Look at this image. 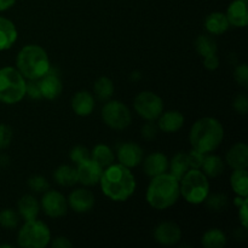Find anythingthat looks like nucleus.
I'll use <instances>...</instances> for the list:
<instances>
[{"instance_id":"11","label":"nucleus","mask_w":248,"mask_h":248,"mask_svg":"<svg viewBox=\"0 0 248 248\" xmlns=\"http://www.w3.org/2000/svg\"><path fill=\"white\" fill-rule=\"evenodd\" d=\"M39 89H40L41 97L45 99H56L62 93L63 85L60 79V75L57 74L53 68L50 67L48 72L45 75L38 79Z\"/></svg>"},{"instance_id":"13","label":"nucleus","mask_w":248,"mask_h":248,"mask_svg":"<svg viewBox=\"0 0 248 248\" xmlns=\"http://www.w3.org/2000/svg\"><path fill=\"white\" fill-rule=\"evenodd\" d=\"M154 239L164 246H173L182 239V230L176 223H160L154 230Z\"/></svg>"},{"instance_id":"20","label":"nucleus","mask_w":248,"mask_h":248,"mask_svg":"<svg viewBox=\"0 0 248 248\" xmlns=\"http://www.w3.org/2000/svg\"><path fill=\"white\" fill-rule=\"evenodd\" d=\"M94 98L89 91H79L72 98V108L79 116H89L93 111Z\"/></svg>"},{"instance_id":"19","label":"nucleus","mask_w":248,"mask_h":248,"mask_svg":"<svg viewBox=\"0 0 248 248\" xmlns=\"http://www.w3.org/2000/svg\"><path fill=\"white\" fill-rule=\"evenodd\" d=\"M225 161L232 169H247L248 166V147L246 143H236L228 150Z\"/></svg>"},{"instance_id":"12","label":"nucleus","mask_w":248,"mask_h":248,"mask_svg":"<svg viewBox=\"0 0 248 248\" xmlns=\"http://www.w3.org/2000/svg\"><path fill=\"white\" fill-rule=\"evenodd\" d=\"M116 156H118L119 164L124 165L128 169H132V167L138 166L142 162L143 149L136 143H121L118 145Z\"/></svg>"},{"instance_id":"32","label":"nucleus","mask_w":248,"mask_h":248,"mask_svg":"<svg viewBox=\"0 0 248 248\" xmlns=\"http://www.w3.org/2000/svg\"><path fill=\"white\" fill-rule=\"evenodd\" d=\"M19 223V215L12 208L0 211V225L5 229H15Z\"/></svg>"},{"instance_id":"36","label":"nucleus","mask_w":248,"mask_h":248,"mask_svg":"<svg viewBox=\"0 0 248 248\" xmlns=\"http://www.w3.org/2000/svg\"><path fill=\"white\" fill-rule=\"evenodd\" d=\"M234 78L239 85L244 87L248 86V67L246 63H242L235 68Z\"/></svg>"},{"instance_id":"5","label":"nucleus","mask_w":248,"mask_h":248,"mask_svg":"<svg viewBox=\"0 0 248 248\" xmlns=\"http://www.w3.org/2000/svg\"><path fill=\"white\" fill-rule=\"evenodd\" d=\"M179 190L184 200L193 205L205 202L210 194L207 176L200 169H189L179 181Z\"/></svg>"},{"instance_id":"8","label":"nucleus","mask_w":248,"mask_h":248,"mask_svg":"<svg viewBox=\"0 0 248 248\" xmlns=\"http://www.w3.org/2000/svg\"><path fill=\"white\" fill-rule=\"evenodd\" d=\"M104 124L113 130H125L132 121L130 109L120 101H108L102 108Z\"/></svg>"},{"instance_id":"46","label":"nucleus","mask_w":248,"mask_h":248,"mask_svg":"<svg viewBox=\"0 0 248 248\" xmlns=\"http://www.w3.org/2000/svg\"><path fill=\"white\" fill-rule=\"evenodd\" d=\"M140 77H142V75H140V73L135 72V73H133V74H132V75H131V79H132V80H138V79H140Z\"/></svg>"},{"instance_id":"44","label":"nucleus","mask_w":248,"mask_h":248,"mask_svg":"<svg viewBox=\"0 0 248 248\" xmlns=\"http://www.w3.org/2000/svg\"><path fill=\"white\" fill-rule=\"evenodd\" d=\"M247 207H248V201L242 203L241 206H239V218L240 222H241L242 228L244 229H247Z\"/></svg>"},{"instance_id":"41","label":"nucleus","mask_w":248,"mask_h":248,"mask_svg":"<svg viewBox=\"0 0 248 248\" xmlns=\"http://www.w3.org/2000/svg\"><path fill=\"white\" fill-rule=\"evenodd\" d=\"M157 131H159V127L156 124L149 121L142 127V136L145 140H154L157 135Z\"/></svg>"},{"instance_id":"42","label":"nucleus","mask_w":248,"mask_h":248,"mask_svg":"<svg viewBox=\"0 0 248 248\" xmlns=\"http://www.w3.org/2000/svg\"><path fill=\"white\" fill-rule=\"evenodd\" d=\"M203 65H205L206 69L216 70L219 67V58L216 53L206 56V57H203Z\"/></svg>"},{"instance_id":"1","label":"nucleus","mask_w":248,"mask_h":248,"mask_svg":"<svg viewBox=\"0 0 248 248\" xmlns=\"http://www.w3.org/2000/svg\"><path fill=\"white\" fill-rule=\"evenodd\" d=\"M99 184L104 195L116 202L126 201L136 190L135 176L121 164H111L103 169Z\"/></svg>"},{"instance_id":"37","label":"nucleus","mask_w":248,"mask_h":248,"mask_svg":"<svg viewBox=\"0 0 248 248\" xmlns=\"http://www.w3.org/2000/svg\"><path fill=\"white\" fill-rule=\"evenodd\" d=\"M12 140V130L6 124H0V149H5Z\"/></svg>"},{"instance_id":"26","label":"nucleus","mask_w":248,"mask_h":248,"mask_svg":"<svg viewBox=\"0 0 248 248\" xmlns=\"http://www.w3.org/2000/svg\"><path fill=\"white\" fill-rule=\"evenodd\" d=\"M202 169L203 173L211 178H216V177L220 176L224 171V162L217 155H205V159L202 162Z\"/></svg>"},{"instance_id":"15","label":"nucleus","mask_w":248,"mask_h":248,"mask_svg":"<svg viewBox=\"0 0 248 248\" xmlns=\"http://www.w3.org/2000/svg\"><path fill=\"white\" fill-rule=\"evenodd\" d=\"M68 206L74 212L86 213L94 206V195L87 189H77L68 198Z\"/></svg>"},{"instance_id":"30","label":"nucleus","mask_w":248,"mask_h":248,"mask_svg":"<svg viewBox=\"0 0 248 248\" xmlns=\"http://www.w3.org/2000/svg\"><path fill=\"white\" fill-rule=\"evenodd\" d=\"M93 91L99 101H109L114 93V84L109 78L101 77L93 85Z\"/></svg>"},{"instance_id":"29","label":"nucleus","mask_w":248,"mask_h":248,"mask_svg":"<svg viewBox=\"0 0 248 248\" xmlns=\"http://www.w3.org/2000/svg\"><path fill=\"white\" fill-rule=\"evenodd\" d=\"M201 242L205 248H223L227 245V236L222 230L213 228L203 234Z\"/></svg>"},{"instance_id":"6","label":"nucleus","mask_w":248,"mask_h":248,"mask_svg":"<svg viewBox=\"0 0 248 248\" xmlns=\"http://www.w3.org/2000/svg\"><path fill=\"white\" fill-rule=\"evenodd\" d=\"M26 79L17 68L4 67L0 69V102L16 104L26 96Z\"/></svg>"},{"instance_id":"24","label":"nucleus","mask_w":248,"mask_h":248,"mask_svg":"<svg viewBox=\"0 0 248 248\" xmlns=\"http://www.w3.org/2000/svg\"><path fill=\"white\" fill-rule=\"evenodd\" d=\"M53 178L61 186H73L78 183L77 169L69 165H61L56 169Z\"/></svg>"},{"instance_id":"2","label":"nucleus","mask_w":248,"mask_h":248,"mask_svg":"<svg viewBox=\"0 0 248 248\" xmlns=\"http://www.w3.org/2000/svg\"><path fill=\"white\" fill-rule=\"evenodd\" d=\"M189 138L193 149L203 154H210L222 144L224 128L220 121L215 118L199 119L194 123Z\"/></svg>"},{"instance_id":"34","label":"nucleus","mask_w":248,"mask_h":248,"mask_svg":"<svg viewBox=\"0 0 248 248\" xmlns=\"http://www.w3.org/2000/svg\"><path fill=\"white\" fill-rule=\"evenodd\" d=\"M69 157L72 160V162H74L75 165H79L81 162L86 161V160L91 159V153L84 145H77V147L73 148L69 153Z\"/></svg>"},{"instance_id":"33","label":"nucleus","mask_w":248,"mask_h":248,"mask_svg":"<svg viewBox=\"0 0 248 248\" xmlns=\"http://www.w3.org/2000/svg\"><path fill=\"white\" fill-rule=\"evenodd\" d=\"M205 202L207 205V207L215 211V212H222L227 207L228 198L224 194H212V195L208 194Z\"/></svg>"},{"instance_id":"45","label":"nucleus","mask_w":248,"mask_h":248,"mask_svg":"<svg viewBox=\"0 0 248 248\" xmlns=\"http://www.w3.org/2000/svg\"><path fill=\"white\" fill-rule=\"evenodd\" d=\"M15 2H16V0H0V12L11 9Z\"/></svg>"},{"instance_id":"18","label":"nucleus","mask_w":248,"mask_h":248,"mask_svg":"<svg viewBox=\"0 0 248 248\" xmlns=\"http://www.w3.org/2000/svg\"><path fill=\"white\" fill-rule=\"evenodd\" d=\"M184 125V115L178 110H169L161 113L157 118V127L165 133H174Z\"/></svg>"},{"instance_id":"43","label":"nucleus","mask_w":248,"mask_h":248,"mask_svg":"<svg viewBox=\"0 0 248 248\" xmlns=\"http://www.w3.org/2000/svg\"><path fill=\"white\" fill-rule=\"evenodd\" d=\"M72 242L64 236H57L52 240L51 242V247L52 248H70L72 247Z\"/></svg>"},{"instance_id":"23","label":"nucleus","mask_w":248,"mask_h":248,"mask_svg":"<svg viewBox=\"0 0 248 248\" xmlns=\"http://www.w3.org/2000/svg\"><path fill=\"white\" fill-rule=\"evenodd\" d=\"M229 26L230 24L228 22L227 16L223 12H212L205 19L206 31L213 35H220V34L225 33Z\"/></svg>"},{"instance_id":"16","label":"nucleus","mask_w":248,"mask_h":248,"mask_svg":"<svg viewBox=\"0 0 248 248\" xmlns=\"http://www.w3.org/2000/svg\"><path fill=\"white\" fill-rule=\"evenodd\" d=\"M248 0H234L227 10L228 22L230 26L245 28L248 23Z\"/></svg>"},{"instance_id":"27","label":"nucleus","mask_w":248,"mask_h":248,"mask_svg":"<svg viewBox=\"0 0 248 248\" xmlns=\"http://www.w3.org/2000/svg\"><path fill=\"white\" fill-rule=\"evenodd\" d=\"M170 170L171 172L170 173L173 177H176L178 181H181L182 177L188 172V170L190 169V165H189V159L188 154L186 153H177L171 160V164H169Z\"/></svg>"},{"instance_id":"4","label":"nucleus","mask_w":248,"mask_h":248,"mask_svg":"<svg viewBox=\"0 0 248 248\" xmlns=\"http://www.w3.org/2000/svg\"><path fill=\"white\" fill-rule=\"evenodd\" d=\"M16 67L24 79L38 80L50 69L47 52L39 45H27L17 55Z\"/></svg>"},{"instance_id":"38","label":"nucleus","mask_w":248,"mask_h":248,"mask_svg":"<svg viewBox=\"0 0 248 248\" xmlns=\"http://www.w3.org/2000/svg\"><path fill=\"white\" fill-rule=\"evenodd\" d=\"M205 155L203 153L198 152L195 149H191L188 153V159H189V165H190V169H201L202 166L203 159H205Z\"/></svg>"},{"instance_id":"47","label":"nucleus","mask_w":248,"mask_h":248,"mask_svg":"<svg viewBox=\"0 0 248 248\" xmlns=\"http://www.w3.org/2000/svg\"><path fill=\"white\" fill-rule=\"evenodd\" d=\"M1 247H6V248H10V247H12L11 245H0V248Z\"/></svg>"},{"instance_id":"28","label":"nucleus","mask_w":248,"mask_h":248,"mask_svg":"<svg viewBox=\"0 0 248 248\" xmlns=\"http://www.w3.org/2000/svg\"><path fill=\"white\" fill-rule=\"evenodd\" d=\"M91 159L94 160L102 169H106V167L110 166L111 164H114V153L108 145L106 144H97L93 148L91 153Z\"/></svg>"},{"instance_id":"9","label":"nucleus","mask_w":248,"mask_h":248,"mask_svg":"<svg viewBox=\"0 0 248 248\" xmlns=\"http://www.w3.org/2000/svg\"><path fill=\"white\" fill-rule=\"evenodd\" d=\"M135 110L147 121L157 120L164 111V102L161 97L152 91H143L136 96L133 102Z\"/></svg>"},{"instance_id":"10","label":"nucleus","mask_w":248,"mask_h":248,"mask_svg":"<svg viewBox=\"0 0 248 248\" xmlns=\"http://www.w3.org/2000/svg\"><path fill=\"white\" fill-rule=\"evenodd\" d=\"M40 207L51 218H61L67 213L68 201L63 194L56 190H46L41 198Z\"/></svg>"},{"instance_id":"14","label":"nucleus","mask_w":248,"mask_h":248,"mask_svg":"<svg viewBox=\"0 0 248 248\" xmlns=\"http://www.w3.org/2000/svg\"><path fill=\"white\" fill-rule=\"evenodd\" d=\"M77 172L78 182L84 184V186H91L99 183V179H101L103 169H102L94 160L89 159L86 160V161L78 165Z\"/></svg>"},{"instance_id":"40","label":"nucleus","mask_w":248,"mask_h":248,"mask_svg":"<svg viewBox=\"0 0 248 248\" xmlns=\"http://www.w3.org/2000/svg\"><path fill=\"white\" fill-rule=\"evenodd\" d=\"M26 94L31 97V99H40L41 97L40 89H39L38 80H29L26 84Z\"/></svg>"},{"instance_id":"21","label":"nucleus","mask_w":248,"mask_h":248,"mask_svg":"<svg viewBox=\"0 0 248 248\" xmlns=\"http://www.w3.org/2000/svg\"><path fill=\"white\" fill-rule=\"evenodd\" d=\"M16 26L14 22L0 16V51L9 50L17 40Z\"/></svg>"},{"instance_id":"7","label":"nucleus","mask_w":248,"mask_h":248,"mask_svg":"<svg viewBox=\"0 0 248 248\" xmlns=\"http://www.w3.org/2000/svg\"><path fill=\"white\" fill-rule=\"evenodd\" d=\"M51 241V232L41 220H27L17 235L18 246L23 248H44Z\"/></svg>"},{"instance_id":"17","label":"nucleus","mask_w":248,"mask_h":248,"mask_svg":"<svg viewBox=\"0 0 248 248\" xmlns=\"http://www.w3.org/2000/svg\"><path fill=\"white\" fill-rule=\"evenodd\" d=\"M169 164L170 162L166 155L164 153L156 152L150 154L149 156H147V159L144 160V164H143V170H144L147 176L153 178V177L159 176V174L167 172Z\"/></svg>"},{"instance_id":"31","label":"nucleus","mask_w":248,"mask_h":248,"mask_svg":"<svg viewBox=\"0 0 248 248\" xmlns=\"http://www.w3.org/2000/svg\"><path fill=\"white\" fill-rule=\"evenodd\" d=\"M195 48L202 57L217 52V43L210 35H199L195 40Z\"/></svg>"},{"instance_id":"39","label":"nucleus","mask_w":248,"mask_h":248,"mask_svg":"<svg viewBox=\"0 0 248 248\" xmlns=\"http://www.w3.org/2000/svg\"><path fill=\"white\" fill-rule=\"evenodd\" d=\"M232 106H234V109L237 113L241 114V115H245L248 111V98L246 94H237V96L235 97Z\"/></svg>"},{"instance_id":"22","label":"nucleus","mask_w":248,"mask_h":248,"mask_svg":"<svg viewBox=\"0 0 248 248\" xmlns=\"http://www.w3.org/2000/svg\"><path fill=\"white\" fill-rule=\"evenodd\" d=\"M17 210H18L19 217H22L27 222V220L35 219L38 217L40 203L33 195H23L18 200Z\"/></svg>"},{"instance_id":"35","label":"nucleus","mask_w":248,"mask_h":248,"mask_svg":"<svg viewBox=\"0 0 248 248\" xmlns=\"http://www.w3.org/2000/svg\"><path fill=\"white\" fill-rule=\"evenodd\" d=\"M28 186L35 193H45L50 188V184L43 176H33L28 179Z\"/></svg>"},{"instance_id":"3","label":"nucleus","mask_w":248,"mask_h":248,"mask_svg":"<svg viewBox=\"0 0 248 248\" xmlns=\"http://www.w3.org/2000/svg\"><path fill=\"white\" fill-rule=\"evenodd\" d=\"M181 195L179 181L171 173L159 174L153 177L147 189V202L155 210H166L171 207Z\"/></svg>"},{"instance_id":"25","label":"nucleus","mask_w":248,"mask_h":248,"mask_svg":"<svg viewBox=\"0 0 248 248\" xmlns=\"http://www.w3.org/2000/svg\"><path fill=\"white\" fill-rule=\"evenodd\" d=\"M230 184L237 196L247 198L248 196V174L247 169L234 170L230 177Z\"/></svg>"}]
</instances>
